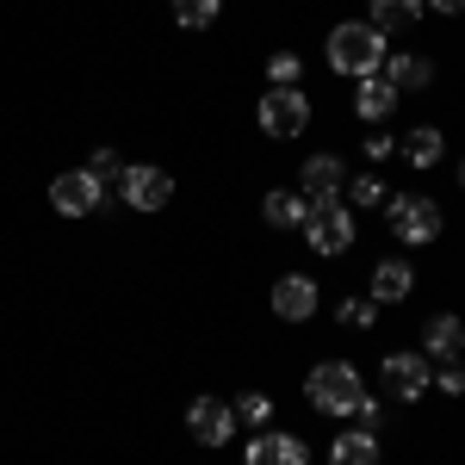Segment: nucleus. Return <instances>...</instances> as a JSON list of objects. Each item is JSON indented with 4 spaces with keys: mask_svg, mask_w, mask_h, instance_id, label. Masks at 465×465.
Returning a JSON list of instances; mask_svg holds the SVG:
<instances>
[{
    "mask_svg": "<svg viewBox=\"0 0 465 465\" xmlns=\"http://www.w3.org/2000/svg\"><path fill=\"white\" fill-rule=\"evenodd\" d=\"M385 199H391V193H385V180H379V174H354V180H348V205H354V212H379Z\"/></svg>",
    "mask_w": 465,
    "mask_h": 465,
    "instance_id": "nucleus-21",
    "label": "nucleus"
},
{
    "mask_svg": "<svg viewBox=\"0 0 465 465\" xmlns=\"http://www.w3.org/2000/svg\"><path fill=\"white\" fill-rule=\"evenodd\" d=\"M217 13H223V0H174V19L186 25V32H205Z\"/></svg>",
    "mask_w": 465,
    "mask_h": 465,
    "instance_id": "nucleus-24",
    "label": "nucleus"
},
{
    "mask_svg": "<svg viewBox=\"0 0 465 465\" xmlns=\"http://www.w3.org/2000/svg\"><path fill=\"white\" fill-rule=\"evenodd\" d=\"M230 410H236V422H249V429H267V422H273V397L267 391H242Z\"/></svg>",
    "mask_w": 465,
    "mask_h": 465,
    "instance_id": "nucleus-22",
    "label": "nucleus"
},
{
    "mask_svg": "<svg viewBox=\"0 0 465 465\" xmlns=\"http://www.w3.org/2000/svg\"><path fill=\"white\" fill-rule=\"evenodd\" d=\"M335 322H341V329H372V322H379V304H372L366 292H360V298H341V304H335Z\"/></svg>",
    "mask_w": 465,
    "mask_h": 465,
    "instance_id": "nucleus-23",
    "label": "nucleus"
},
{
    "mask_svg": "<svg viewBox=\"0 0 465 465\" xmlns=\"http://www.w3.org/2000/svg\"><path fill=\"white\" fill-rule=\"evenodd\" d=\"M354 112L366 118V124H385L397 112V87L385 81V74H366V81H354Z\"/></svg>",
    "mask_w": 465,
    "mask_h": 465,
    "instance_id": "nucleus-16",
    "label": "nucleus"
},
{
    "mask_svg": "<svg viewBox=\"0 0 465 465\" xmlns=\"http://www.w3.org/2000/svg\"><path fill=\"white\" fill-rule=\"evenodd\" d=\"M410 292H416V267H410V261H379V267H372V286H366L372 304H403Z\"/></svg>",
    "mask_w": 465,
    "mask_h": 465,
    "instance_id": "nucleus-14",
    "label": "nucleus"
},
{
    "mask_svg": "<svg viewBox=\"0 0 465 465\" xmlns=\"http://www.w3.org/2000/svg\"><path fill=\"white\" fill-rule=\"evenodd\" d=\"M341 186H348V168L335 155H311L304 174H298V193L304 199H341Z\"/></svg>",
    "mask_w": 465,
    "mask_h": 465,
    "instance_id": "nucleus-13",
    "label": "nucleus"
},
{
    "mask_svg": "<svg viewBox=\"0 0 465 465\" xmlns=\"http://www.w3.org/2000/svg\"><path fill=\"white\" fill-rule=\"evenodd\" d=\"M254 118H261L267 137H304L311 131V100H304V87H267Z\"/></svg>",
    "mask_w": 465,
    "mask_h": 465,
    "instance_id": "nucleus-5",
    "label": "nucleus"
},
{
    "mask_svg": "<svg viewBox=\"0 0 465 465\" xmlns=\"http://www.w3.org/2000/svg\"><path fill=\"white\" fill-rule=\"evenodd\" d=\"M267 87H304V63H298L292 50H280V56L267 63Z\"/></svg>",
    "mask_w": 465,
    "mask_h": 465,
    "instance_id": "nucleus-25",
    "label": "nucleus"
},
{
    "mask_svg": "<svg viewBox=\"0 0 465 465\" xmlns=\"http://www.w3.org/2000/svg\"><path fill=\"white\" fill-rule=\"evenodd\" d=\"M242 465H311V447L298 434H280V429H254L249 434V453Z\"/></svg>",
    "mask_w": 465,
    "mask_h": 465,
    "instance_id": "nucleus-10",
    "label": "nucleus"
},
{
    "mask_svg": "<svg viewBox=\"0 0 465 465\" xmlns=\"http://www.w3.org/2000/svg\"><path fill=\"white\" fill-rule=\"evenodd\" d=\"M429 13H440V19H453V13H465V0H429Z\"/></svg>",
    "mask_w": 465,
    "mask_h": 465,
    "instance_id": "nucleus-30",
    "label": "nucleus"
},
{
    "mask_svg": "<svg viewBox=\"0 0 465 465\" xmlns=\"http://www.w3.org/2000/svg\"><path fill=\"white\" fill-rule=\"evenodd\" d=\"M379 74L391 81L397 100H403V94H422V87L434 81V63H429V56H385V69H379Z\"/></svg>",
    "mask_w": 465,
    "mask_h": 465,
    "instance_id": "nucleus-17",
    "label": "nucleus"
},
{
    "mask_svg": "<svg viewBox=\"0 0 465 465\" xmlns=\"http://www.w3.org/2000/svg\"><path fill=\"white\" fill-rule=\"evenodd\" d=\"M50 205L63 217H94L100 205H106V180H94L87 168H69V174L50 180Z\"/></svg>",
    "mask_w": 465,
    "mask_h": 465,
    "instance_id": "nucleus-6",
    "label": "nucleus"
},
{
    "mask_svg": "<svg viewBox=\"0 0 465 465\" xmlns=\"http://www.w3.org/2000/svg\"><path fill=\"white\" fill-rule=\"evenodd\" d=\"M118 199H124L131 212H162V205L174 199V174H168V168H124V174H118Z\"/></svg>",
    "mask_w": 465,
    "mask_h": 465,
    "instance_id": "nucleus-9",
    "label": "nucleus"
},
{
    "mask_svg": "<svg viewBox=\"0 0 465 465\" xmlns=\"http://www.w3.org/2000/svg\"><path fill=\"white\" fill-rule=\"evenodd\" d=\"M379 212H385V223H391V236L410 242V249H429V242H440V230H447V217H440V205H434L429 193H397V199H385Z\"/></svg>",
    "mask_w": 465,
    "mask_h": 465,
    "instance_id": "nucleus-3",
    "label": "nucleus"
},
{
    "mask_svg": "<svg viewBox=\"0 0 465 465\" xmlns=\"http://www.w3.org/2000/svg\"><path fill=\"white\" fill-rule=\"evenodd\" d=\"M304 397H311L317 416H354V403L366 397V385H360L354 360H317L311 379H304Z\"/></svg>",
    "mask_w": 465,
    "mask_h": 465,
    "instance_id": "nucleus-2",
    "label": "nucleus"
},
{
    "mask_svg": "<svg viewBox=\"0 0 465 465\" xmlns=\"http://www.w3.org/2000/svg\"><path fill=\"white\" fill-rule=\"evenodd\" d=\"M422 13H429V0H366V25H379V32L416 25Z\"/></svg>",
    "mask_w": 465,
    "mask_h": 465,
    "instance_id": "nucleus-18",
    "label": "nucleus"
},
{
    "mask_svg": "<svg viewBox=\"0 0 465 465\" xmlns=\"http://www.w3.org/2000/svg\"><path fill=\"white\" fill-rule=\"evenodd\" d=\"M434 391H447V397H465V366H460V360H447V366H434Z\"/></svg>",
    "mask_w": 465,
    "mask_h": 465,
    "instance_id": "nucleus-27",
    "label": "nucleus"
},
{
    "mask_svg": "<svg viewBox=\"0 0 465 465\" xmlns=\"http://www.w3.org/2000/svg\"><path fill=\"white\" fill-rule=\"evenodd\" d=\"M460 186H465V162H460Z\"/></svg>",
    "mask_w": 465,
    "mask_h": 465,
    "instance_id": "nucleus-31",
    "label": "nucleus"
},
{
    "mask_svg": "<svg viewBox=\"0 0 465 465\" xmlns=\"http://www.w3.org/2000/svg\"><path fill=\"white\" fill-rule=\"evenodd\" d=\"M317 304H322V292H317L311 273H286V280H273V317L311 322V317H317Z\"/></svg>",
    "mask_w": 465,
    "mask_h": 465,
    "instance_id": "nucleus-11",
    "label": "nucleus"
},
{
    "mask_svg": "<svg viewBox=\"0 0 465 465\" xmlns=\"http://www.w3.org/2000/svg\"><path fill=\"white\" fill-rule=\"evenodd\" d=\"M391 137H385V131H379V124H372V137H366V155H372V162H385V155H391Z\"/></svg>",
    "mask_w": 465,
    "mask_h": 465,
    "instance_id": "nucleus-29",
    "label": "nucleus"
},
{
    "mask_svg": "<svg viewBox=\"0 0 465 465\" xmlns=\"http://www.w3.org/2000/svg\"><path fill=\"white\" fill-rule=\"evenodd\" d=\"M261 217H267L273 230H304V217H311V199H304L298 186H273V193L261 199Z\"/></svg>",
    "mask_w": 465,
    "mask_h": 465,
    "instance_id": "nucleus-15",
    "label": "nucleus"
},
{
    "mask_svg": "<svg viewBox=\"0 0 465 465\" xmlns=\"http://www.w3.org/2000/svg\"><path fill=\"white\" fill-rule=\"evenodd\" d=\"M87 174H94V180H118V174H124V162H118L112 149H94V155H87Z\"/></svg>",
    "mask_w": 465,
    "mask_h": 465,
    "instance_id": "nucleus-28",
    "label": "nucleus"
},
{
    "mask_svg": "<svg viewBox=\"0 0 465 465\" xmlns=\"http://www.w3.org/2000/svg\"><path fill=\"white\" fill-rule=\"evenodd\" d=\"M422 360H434V366H447V360L465 354V322L453 317V311H440V317L422 322V348H416Z\"/></svg>",
    "mask_w": 465,
    "mask_h": 465,
    "instance_id": "nucleus-12",
    "label": "nucleus"
},
{
    "mask_svg": "<svg viewBox=\"0 0 465 465\" xmlns=\"http://www.w3.org/2000/svg\"><path fill=\"white\" fill-rule=\"evenodd\" d=\"M440 155H447V137H440L434 124H422V131H410V143H403V162H410V168H422V174H429V168L440 162Z\"/></svg>",
    "mask_w": 465,
    "mask_h": 465,
    "instance_id": "nucleus-20",
    "label": "nucleus"
},
{
    "mask_svg": "<svg viewBox=\"0 0 465 465\" xmlns=\"http://www.w3.org/2000/svg\"><path fill=\"white\" fill-rule=\"evenodd\" d=\"M329 465H379V434H366V429L335 434V447H329Z\"/></svg>",
    "mask_w": 465,
    "mask_h": 465,
    "instance_id": "nucleus-19",
    "label": "nucleus"
},
{
    "mask_svg": "<svg viewBox=\"0 0 465 465\" xmlns=\"http://www.w3.org/2000/svg\"><path fill=\"white\" fill-rule=\"evenodd\" d=\"M354 429H366V434L385 429V403H379V397H360L354 403Z\"/></svg>",
    "mask_w": 465,
    "mask_h": 465,
    "instance_id": "nucleus-26",
    "label": "nucleus"
},
{
    "mask_svg": "<svg viewBox=\"0 0 465 465\" xmlns=\"http://www.w3.org/2000/svg\"><path fill=\"white\" fill-rule=\"evenodd\" d=\"M385 32L379 25H366V19H348V25H335L329 32V69L335 74H354V81H366V74L385 69Z\"/></svg>",
    "mask_w": 465,
    "mask_h": 465,
    "instance_id": "nucleus-1",
    "label": "nucleus"
},
{
    "mask_svg": "<svg viewBox=\"0 0 465 465\" xmlns=\"http://www.w3.org/2000/svg\"><path fill=\"white\" fill-rule=\"evenodd\" d=\"M186 429L199 434V447H230L242 422H236V410H230L223 397H193V403H186Z\"/></svg>",
    "mask_w": 465,
    "mask_h": 465,
    "instance_id": "nucleus-8",
    "label": "nucleus"
},
{
    "mask_svg": "<svg viewBox=\"0 0 465 465\" xmlns=\"http://www.w3.org/2000/svg\"><path fill=\"white\" fill-rule=\"evenodd\" d=\"M379 379H385V391L397 397V403H416L422 391H434V366L422 354H385V366H379Z\"/></svg>",
    "mask_w": 465,
    "mask_h": 465,
    "instance_id": "nucleus-7",
    "label": "nucleus"
},
{
    "mask_svg": "<svg viewBox=\"0 0 465 465\" xmlns=\"http://www.w3.org/2000/svg\"><path fill=\"white\" fill-rule=\"evenodd\" d=\"M304 242L317 254H348L354 249V205H341V199H311Z\"/></svg>",
    "mask_w": 465,
    "mask_h": 465,
    "instance_id": "nucleus-4",
    "label": "nucleus"
}]
</instances>
